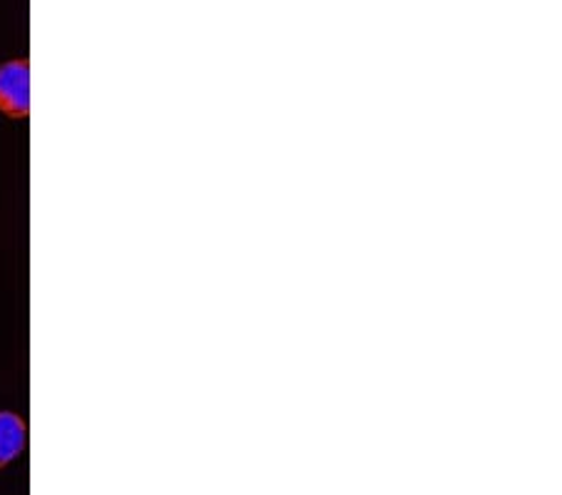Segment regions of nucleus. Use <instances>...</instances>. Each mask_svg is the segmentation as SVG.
<instances>
[{
    "instance_id": "f257e3e1",
    "label": "nucleus",
    "mask_w": 562,
    "mask_h": 495,
    "mask_svg": "<svg viewBox=\"0 0 562 495\" xmlns=\"http://www.w3.org/2000/svg\"><path fill=\"white\" fill-rule=\"evenodd\" d=\"M0 113L8 119H29L31 113V66L11 60L0 66Z\"/></svg>"
},
{
    "instance_id": "f03ea898",
    "label": "nucleus",
    "mask_w": 562,
    "mask_h": 495,
    "mask_svg": "<svg viewBox=\"0 0 562 495\" xmlns=\"http://www.w3.org/2000/svg\"><path fill=\"white\" fill-rule=\"evenodd\" d=\"M29 446L25 420L11 410H0V468L13 463Z\"/></svg>"
}]
</instances>
